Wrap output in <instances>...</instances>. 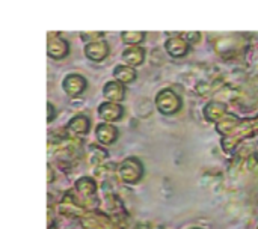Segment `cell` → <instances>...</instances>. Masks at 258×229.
Here are the masks:
<instances>
[]
</instances>
